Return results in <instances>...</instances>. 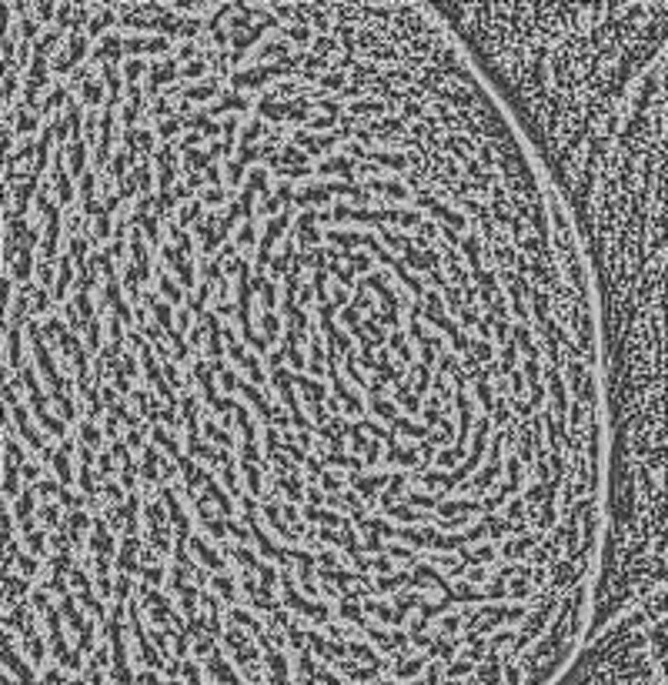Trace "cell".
<instances>
[{
  "label": "cell",
  "instance_id": "1",
  "mask_svg": "<svg viewBox=\"0 0 668 685\" xmlns=\"http://www.w3.org/2000/svg\"><path fill=\"white\" fill-rule=\"evenodd\" d=\"M3 685H555L611 405L438 3H3Z\"/></svg>",
  "mask_w": 668,
  "mask_h": 685
},
{
  "label": "cell",
  "instance_id": "2",
  "mask_svg": "<svg viewBox=\"0 0 668 685\" xmlns=\"http://www.w3.org/2000/svg\"><path fill=\"white\" fill-rule=\"evenodd\" d=\"M572 208L595 140L668 41V3H438Z\"/></svg>",
  "mask_w": 668,
  "mask_h": 685
}]
</instances>
